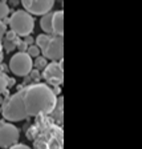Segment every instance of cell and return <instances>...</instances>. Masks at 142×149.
<instances>
[{
	"label": "cell",
	"mask_w": 142,
	"mask_h": 149,
	"mask_svg": "<svg viewBox=\"0 0 142 149\" xmlns=\"http://www.w3.org/2000/svg\"><path fill=\"white\" fill-rule=\"evenodd\" d=\"M27 137L33 143L32 149H62L64 130L48 116L37 117L27 130Z\"/></svg>",
	"instance_id": "1"
},
{
	"label": "cell",
	"mask_w": 142,
	"mask_h": 149,
	"mask_svg": "<svg viewBox=\"0 0 142 149\" xmlns=\"http://www.w3.org/2000/svg\"><path fill=\"white\" fill-rule=\"evenodd\" d=\"M21 100L28 117L48 116L55 111L57 96L52 92V88L46 84L35 83L25 88H21Z\"/></svg>",
	"instance_id": "2"
},
{
	"label": "cell",
	"mask_w": 142,
	"mask_h": 149,
	"mask_svg": "<svg viewBox=\"0 0 142 149\" xmlns=\"http://www.w3.org/2000/svg\"><path fill=\"white\" fill-rule=\"evenodd\" d=\"M21 89H19L16 93L11 95L7 97L3 102V108H1V113H3L4 118L8 121H21L24 118H28V115L25 113L24 105H23L21 100Z\"/></svg>",
	"instance_id": "3"
},
{
	"label": "cell",
	"mask_w": 142,
	"mask_h": 149,
	"mask_svg": "<svg viewBox=\"0 0 142 149\" xmlns=\"http://www.w3.org/2000/svg\"><path fill=\"white\" fill-rule=\"evenodd\" d=\"M8 24L11 31L19 37H25L32 33L35 28V19L24 9H17L9 16Z\"/></svg>",
	"instance_id": "4"
},
{
	"label": "cell",
	"mask_w": 142,
	"mask_h": 149,
	"mask_svg": "<svg viewBox=\"0 0 142 149\" xmlns=\"http://www.w3.org/2000/svg\"><path fill=\"white\" fill-rule=\"evenodd\" d=\"M33 68V60L25 52H17L9 60V69L16 76H28Z\"/></svg>",
	"instance_id": "5"
},
{
	"label": "cell",
	"mask_w": 142,
	"mask_h": 149,
	"mask_svg": "<svg viewBox=\"0 0 142 149\" xmlns=\"http://www.w3.org/2000/svg\"><path fill=\"white\" fill-rule=\"evenodd\" d=\"M64 61H52L48 63L43 71V79L52 87H59L64 81Z\"/></svg>",
	"instance_id": "6"
},
{
	"label": "cell",
	"mask_w": 142,
	"mask_h": 149,
	"mask_svg": "<svg viewBox=\"0 0 142 149\" xmlns=\"http://www.w3.org/2000/svg\"><path fill=\"white\" fill-rule=\"evenodd\" d=\"M20 137V132L15 125L9 123H0V148H11L16 145Z\"/></svg>",
	"instance_id": "7"
},
{
	"label": "cell",
	"mask_w": 142,
	"mask_h": 149,
	"mask_svg": "<svg viewBox=\"0 0 142 149\" xmlns=\"http://www.w3.org/2000/svg\"><path fill=\"white\" fill-rule=\"evenodd\" d=\"M46 60L52 61H60L64 57V40L62 36H51V40L45 49L41 51Z\"/></svg>",
	"instance_id": "8"
},
{
	"label": "cell",
	"mask_w": 142,
	"mask_h": 149,
	"mask_svg": "<svg viewBox=\"0 0 142 149\" xmlns=\"http://www.w3.org/2000/svg\"><path fill=\"white\" fill-rule=\"evenodd\" d=\"M24 11L28 12L29 15H45V13L51 12V9L55 6L53 0H23L21 1Z\"/></svg>",
	"instance_id": "9"
},
{
	"label": "cell",
	"mask_w": 142,
	"mask_h": 149,
	"mask_svg": "<svg viewBox=\"0 0 142 149\" xmlns=\"http://www.w3.org/2000/svg\"><path fill=\"white\" fill-rule=\"evenodd\" d=\"M64 33V12L61 9L52 12V35L62 36Z\"/></svg>",
	"instance_id": "10"
},
{
	"label": "cell",
	"mask_w": 142,
	"mask_h": 149,
	"mask_svg": "<svg viewBox=\"0 0 142 149\" xmlns=\"http://www.w3.org/2000/svg\"><path fill=\"white\" fill-rule=\"evenodd\" d=\"M41 29L45 32V35H52V12H48L43 15L40 20Z\"/></svg>",
	"instance_id": "11"
},
{
	"label": "cell",
	"mask_w": 142,
	"mask_h": 149,
	"mask_svg": "<svg viewBox=\"0 0 142 149\" xmlns=\"http://www.w3.org/2000/svg\"><path fill=\"white\" fill-rule=\"evenodd\" d=\"M51 36H52V35L43 33V35H39V36L36 37V44H35V45L40 49V52L45 49V47L48 45V43H49V40H51Z\"/></svg>",
	"instance_id": "12"
},
{
	"label": "cell",
	"mask_w": 142,
	"mask_h": 149,
	"mask_svg": "<svg viewBox=\"0 0 142 149\" xmlns=\"http://www.w3.org/2000/svg\"><path fill=\"white\" fill-rule=\"evenodd\" d=\"M33 65L36 67V71H44V68L48 65V60H46L44 56L40 55V56H37L36 59H35Z\"/></svg>",
	"instance_id": "13"
},
{
	"label": "cell",
	"mask_w": 142,
	"mask_h": 149,
	"mask_svg": "<svg viewBox=\"0 0 142 149\" xmlns=\"http://www.w3.org/2000/svg\"><path fill=\"white\" fill-rule=\"evenodd\" d=\"M9 87V79L8 76H7L6 72H1L0 71V95L4 92V91H7V88Z\"/></svg>",
	"instance_id": "14"
},
{
	"label": "cell",
	"mask_w": 142,
	"mask_h": 149,
	"mask_svg": "<svg viewBox=\"0 0 142 149\" xmlns=\"http://www.w3.org/2000/svg\"><path fill=\"white\" fill-rule=\"evenodd\" d=\"M19 43H20V40L12 41V40H7V39H4V41L1 43V47H4V49H6L7 52H12V51H15V48L17 47Z\"/></svg>",
	"instance_id": "15"
},
{
	"label": "cell",
	"mask_w": 142,
	"mask_h": 149,
	"mask_svg": "<svg viewBox=\"0 0 142 149\" xmlns=\"http://www.w3.org/2000/svg\"><path fill=\"white\" fill-rule=\"evenodd\" d=\"M9 15V7L6 1H0V20H4Z\"/></svg>",
	"instance_id": "16"
},
{
	"label": "cell",
	"mask_w": 142,
	"mask_h": 149,
	"mask_svg": "<svg viewBox=\"0 0 142 149\" xmlns=\"http://www.w3.org/2000/svg\"><path fill=\"white\" fill-rule=\"evenodd\" d=\"M25 53H27V55L29 56L31 59H32V57H33V59H36L37 56H40V49H39V48H37V47L33 44V45H29V47H28V48H27V52H25Z\"/></svg>",
	"instance_id": "17"
},
{
	"label": "cell",
	"mask_w": 142,
	"mask_h": 149,
	"mask_svg": "<svg viewBox=\"0 0 142 149\" xmlns=\"http://www.w3.org/2000/svg\"><path fill=\"white\" fill-rule=\"evenodd\" d=\"M4 39H7V40H12V41H19V40H20L17 35H15L12 31L6 32V37H4Z\"/></svg>",
	"instance_id": "18"
},
{
	"label": "cell",
	"mask_w": 142,
	"mask_h": 149,
	"mask_svg": "<svg viewBox=\"0 0 142 149\" xmlns=\"http://www.w3.org/2000/svg\"><path fill=\"white\" fill-rule=\"evenodd\" d=\"M16 48H19V52H27V48H28V45L24 43L23 40H20V43L17 44V47Z\"/></svg>",
	"instance_id": "19"
},
{
	"label": "cell",
	"mask_w": 142,
	"mask_h": 149,
	"mask_svg": "<svg viewBox=\"0 0 142 149\" xmlns=\"http://www.w3.org/2000/svg\"><path fill=\"white\" fill-rule=\"evenodd\" d=\"M23 41H24V43L27 44L28 47H29V45H33V41H35V40H33V37H32L31 35H29V36H25V37H24V40H23Z\"/></svg>",
	"instance_id": "20"
},
{
	"label": "cell",
	"mask_w": 142,
	"mask_h": 149,
	"mask_svg": "<svg viewBox=\"0 0 142 149\" xmlns=\"http://www.w3.org/2000/svg\"><path fill=\"white\" fill-rule=\"evenodd\" d=\"M9 149H32V148L28 145H24V144H16V145L11 146Z\"/></svg>",
	"instance_id": "21"
},
{
	"label": "cell",
	"mask_w": 142,
	"mask_h": 149,
	"mask_svg": "<svg viewBox=\"0 0 142 149\" xmlns=\"http://www.w3.org/2000/svg\"><path fill=\"white\" fill-rule=\"evenodd\" d=\"M31 79L32 80H39L40 79V73H39V71H31Z\"/></svg>",
	"instance_id": "22"
},
{
	"label": "cell",
	"mask_w": 142,
	"mask_h": 149,
	"mask_svg": "<svg viewBox=\"0 0 142 149\" xmlns=\"http://www.w3.org/2000/svg\"><path fill=\"white\" fill-rule=\"evenodd\" d=\"M3 33H6V24L3 23V20H0V37L3 36Z\"/></svg>",
	"instance_id": "23"
},
{
	"label": "cell",
	"mask_w": 142,
	"mask_h": 149,
	"mask_svg": "<svg viewBox=\"0 0 142 149\" xmlns=\"http://www.w3.org/2000/svg\"><path fill=\"white\" fill-rule=\"evenodd\" d=\"M3 59V47H1V39H0V61Z\"/></svg>",
	"instance_id": "24"
},
{
	"label": "cell",
	"mask_w": 142,
	"mask_h": 149,
	"mask_svg": "<svg viewBox=\"0 0 142 149\" xmlns=\"http://www.w3.org/2000/svg\"><path fill=\"white\" fill-rule=\"evenodd\" d=\"M4 100H6V97H4V95L1 93V95H0V105H1V104L4 102Z\"/></svg>",
	"instance_id": "25"
}]
</instances>
